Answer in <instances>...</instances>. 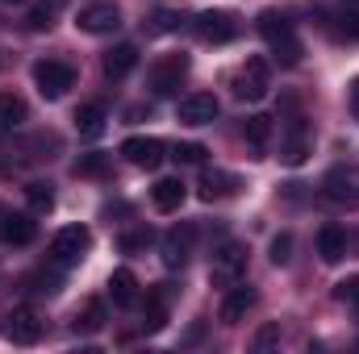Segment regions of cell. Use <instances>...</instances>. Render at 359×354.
<instances>
[{
    "label": "cell",
    "instance_id": "8992f818",
    "mask_svg": "<svg viewBox=\"0 0 359 354\" xmlns=\"http://www.w3.org/2000/svg\"><path fill=\"white\" fill-rule=\"evenodd\" d=\"M184 76H188V55H168L163 63L151 67V92L155 96H176Z\"/></svg>",
    "mask_w": 359,
    "mask_h": 354
},
{
    "label": "cell",
    "instance_id": "74e56055",
    "mask_svg": "<svg viewBox=\"0 0 359 354\" xmlns=\"http://www.w3.org/2000/svg\"><path fill=\"white\" fill-rule=\"evenodd\" d=\"M351 113H355V117H359V80H355V84H351Z\"/></svg>",
    "mask_w": 359,
    "mask_h": 354
},
{
    "label": "cell",
    "instance_id": "4316f807",
    "mask_svg": "<svg viewBox=\"0 0 359 354\" xmlns=\"http://www.w3.org/2000/svg\"><path fill=\"white\" fill-rule=\"evenodd\" d=\"M72 330H76V334H96V330H104V304H100V300H84V309L76 313Z\"/></svg>",
    "mask_w": 359,
    "mask_h": 354
},
{
    "label": "cell",
    "instance_id": "e575fe53",
    "mask_svg": "<svg viewBox=\"0 0 359 354\" xmlns=\"http://www.w3.org/2000/svg\"><path fill=\"white\" fill-rule=\"evenodd\" d=\"M104 171H109V159L104 155H84L76 163V176H104Z\"/></svg>",
    "mask_w": 359,
    "mask_h": 354
},
{
    "label": "cell",
    "instance_id": "8fae6325",
    "mask_svg": "<svg viewBox=\"0 0 359 354\" xmlns=\"http://www.w3.org/2000/svg\"><path fill=\"white\" fill-rule=\"evenodd\" d=\"M251 309H255V288L251 283H230V292L222 300V321L226 325H238Z\"/></svg>",
    "mask_w": 359,
    "mask_h": 354
},
{
    "label": "cell",
    "instance_id": "4dcf8cb0",
    "mask_svg": "<svg viewBox=\"0 0 359 354\" xmlns=\"http://www.w3.org/2000/svg\"><path fill=\"white\" fill-rule=\"evenodd\" d=\"M180 25H184V13L180 8H159L151 17V29H159V34H176Z\"/></svg>",
    "mask_w": 359,
    "mask_h": 354
},
{
    "label": "cell",
    "instance_id": "7a4b0ae2",
    "mask_svg": "<svg viewBox=\"0 0 359 354\" xmlns=\"http://www.w3.org/2000/svg\"><path fill=\"white\" fill-rule=\"evenodd\" d=\"M196 38H201V42H209V46L234 42V38H238V17H234V13H226V8L201 13V17H196Z\"/></svg>",
    "mask_w": 359,
    "mask_h": 354
},
{
    "label": "cell",
    "instance_id": "d6a6232c",
    "mask_svg": "<svg viewBox=\"0 0 359 354\" xmlns=\"http://www.w3.org/2000/svg\"><path fill=\"white\" fill-rule=\"evenodd\" d=\"M205 155H209V150H205L201 142H180L176 150H172L176 163H205Z\"/></svg>",
    "mask_w": 359,
    "mask_h": 354
},
{
    "label": "cell",
    "instance_id": "d590c367",
    "mask_svg": "<svg viewBox=\"0 0 359 354\" xmlns=\"http://www.w3.org/2000/svg\"><path fill=\"white\" fill-rule=\"evenodd\" d=\"M288 259H292V238H288V234L271 238V263H276V267H284Z\"/></svg>",
    "mask_w": 359,
    "mask_h": 354
},
{
    "label": "cell",
    "instance_id": "7402d4cb",
    "mask_svg": "<svg viewBox=\"0 0 359 354\" xmlns=\"http://www.w3.org/2000/svg\"><path fill=\"white\" fill-rule=\"evenodd\" d=\"M76 129H80V138H100V134H104V104H96V100H92V104H80V108H76Z\"/></svg>",
    "mask_w": 359,
    "mask_h": 354
},
{
    "label": "cell",
    "instance_id": "f1b7e54d",
    "mask_svg": "<svg viewBox=\"0 0 359 354\" xmlns=\"http://www.w3.org/2000/svg\"><path fill=\"white\" fill-rule=\"evenodd\" d=\"M330 34H334L339 42H359V8H343V13L334 17Z\"/></svg>",
    "mask_w": 359,
    "mask_h": 354
},
{
    "label": "cell",
    "instance_id": "9c48e42d",
    "mask_svg": "<svg viewBox=\"0 0 359 354\" xmlns=\"http://www.w3.org/2000/svg\"><path fill=\"white\" fill-rule=\"evenodd\" d=\"M176 117L184 125H209V121L217 117V96H213V92H188V96L180 100Z\"/></svg>",
    "mask_w": 359,
    "mask_h": 354
},
{
    "label": "cell",
    "instance_id": "83f0119b",
    "mask_svg": "<svg viewBox=\"0 0 359 354\" xmlns=\"http://www.w3.org/2000/svg\"><path fill=\"white\" fill-rule=\"evenodd\" d=\"M271 134H276V125H271V117L264 113H255V117H247V142L255 146V150H264L271 142Z\"/></svg>",
    "mask_w": 359,
    "mask_h": 354
},
{
    "label": "cell",
    "instance_id": "f546056e",
    "mask_svg": "<svg viewBox=\"0 0 359 354\" xmlns=\"http://www.w3.org/2000/svg\"><path fill=\"white\" fill-rule=\"evenodd\" d=\"M63 288V263L55 259V267H42L38 275H34V292H46V296H55Z\"/></svg>",
    "mask_w": 359,
    "mask_h": 354
},
{
    "label": "cell",
    "instance_id": "d4e9b609",
    "mask_svg": "<svg viewBox=\"0 0 359 354\" xmlns=\"http://www.w3.org/2000/svg\"><path fill=\"white\" fill-rule=\"evenodd\" d=\"M268 46H271V55H276V63H284V67H297V63H301V38H297L292 29L276 34Z\"/></svg>",
    "mask_w": 359,
    "mask_h": 354
},
{
    "label": "cell",
    "instance_id": "ba28073f",
    "mask_svg": "<svg viewBox=\"0 0 359 354\" xmlns=\"http://www.w3.org/2000/svg\"><path fill=\"white\" fill-rule=\"evenodd\" d=\"M84 34H113L117 25H121V13H117V4H109V0H96V4H84L80 8V21H76Z\"/></svg>",
    "mask_w": 359,
    "mask_h": 354
},
{
    "label": "cell",
    "instance_id": "4fadbf2b",
    "mask_svg": "<svg viewBox=\"0 0 359 354\" xmlns=\"http://www.w3.org/2000/svg\"><path fill=\"white\" fill-rule=\"evenodd\" d=\"M8 338H13L17 346H34V342L42 338L38 313H34V309H13V317H8Z\"/></svg>",
    "mask_w": 359,
    "mask_h": 354
},
{
    "label": "cell",
    "instance_id": "9a60e30c",
    "mask_svg": "<svg viewBox=\"0 0 359 354\" xmlns=\"http://www.w3.org/2000/svg\"><path fill=\"white\" fill-rule=\"evenodd\" d=\"M109 296H113L117 309H134V304H138V279H134L130 267H117V271L109 275Z\"/></svg>",
    "mask_w": 359,
    "mask_h": 354
},
{
    "label": "cell",
    "instance_id": "277c9868",
    "mask_svg": "<svg viewBox=\"0 0 359 354\" xmlns=\"http://www.w3.org/2000/svg\"><path fill=\"white\" fill-rule=\"evenodd\" d=\"M34 84H38V92H42L46 100H59L63 92L76 84V71H72L67 63H59V59H46V63L34 67Z\"/></svg>",
    "mask_w": 359,
    "mask_h": 354
},
{
    "label": "cell",
    "instance_id": "5bb4252c",
    "mask_svg": "<svg viewBox=\"0 0 359 354\" xmlns=\"http://www.w3.org/2000/svg\"><path fill=\"white\" fill-rule=\"evenodd\" d=\"M318 255H322V263H343V259H347V229H343V225H334V221H330V225H322V229H318Z\"/></svg>",
    "mask_w": 359,
    "mask_h": 354
},
{
    "label": "cell",
    "instance_id": "1f68e13d",
    "mask_svg": "<svg viewBox=\"0 0 359 354\" xmlns=\"http://www.w3.org/2000/svg\"><path fill=\"white\" fill-rule=\"evenodd\" d=\"M151 242H155V234H151L147 225H142V229H130V234H121V250H126V255H134V250H147Z\"/></svg>",
    "mask_w": 359,
    "mask_h": 354
},
{
    "label": "cell",
    "instance_id": "52a82bcc",
    "mask_svg": "<svg viewBox=\"0 0 359 354\" xmlns=\"http://www.w3.org/2000/svg\"><path fill=\"white\" fill-rule=\"evenodd\" d=\"M163 150H168V146H163L159 138H126V142H121L126 163H134V167H142V171H159V163L168 159Z\"/></svg>",
    "mask_w": 359,
    "mask_h": 354
},
{
    "label": "cell",
    "instance_id": "2e32d148",
    "mask_svg": "<svg viewBox=\"0 0 359 354\" xmlns=\"http://www.w3.org/2000/svg\"><path fill=\"white\" fill-rule=\"evenodd\" d=\"M326 196H330V200H359V171L334 167V171L326 176Z\"/></svg>",
    "mask_w": 359,
    "mask_h": 354
},
{
    "label": "cell",
    "instance_id": "5b68a950",
    "mask_svg": "<svg viewBox=\"0 0 359 354\" xmlns=\"http://www.w3.org/2000/svg\"><path fill=\"white\" fill-rule=\"evenodd\" d=\"M268 63L264 59H247L238 71H234V96L238 100H264L268 96Z\"/></svg>",
    "mask_w": 359,
    "mask_h": 354
},
{
    "label": "cell",
    "instance_id": "6da1fadb",
    "mask_svg": "<svg viewBox=\"0 0 359 354\" xmlns=\"http://www.w3.org/2000/svg\"><path fill=\"white\" fill-rule=\"evenodd\" d=\"M243 275H247V246H243V242H226V246L213 250L209 279H213L217 288H230V283H238Z\"/></svg>",
    "mask_w": 359,
    "mask_h": 354
},
{
    "label": "cell",
    "instance_id": "d6986e66",
    "mask_svg": "<svg viewBox=\"0 0 359 354\" xmlns=\"http://www.w3.org/2000/svg\"><path fill=\"white\" fill-rule=\"evenodd\" d=\"M305 155H309V134H305V121L297 117V121H292V134H288V142H284V150H280V159H284L288 167H301Z\"/></svg>",
    "mask_w": 359,
    "mask_h": 354
},
{
    "label": "cell",
    "instance_id": "30bf717a",
    "mask_svg": "<svg viewBox=\"0 0 359 354\" xmlns=\"http://www.w3.org/2000/svg\"><path fill=\"white\" fill-rule=\"evenodd\" d=\"M34 234H38L34 213H4V217H0V242H4V246H29Z\"/></svg>",
    "mask_w": 359,
    "mask_h": 354
},
{
    "label": "cell",
    "instance_id": "7c38bea8",
    "mask_svg": "<svg viewBox=\"0 0 359 354\" xmlns=\"http://www.w3.org/2000/svg\"><path fill=\"white\" fill-rule=\"evenodd\" d=\"M192 238H196L192 225H180V229H172V234H163V267L180 271V267L188 263V255H192Z\"/></svg>",
    "mask_w": 359,
    "mask_h": 354
},
{
    "label": "cell",
    "instance_id": "44dd1931",
    "mask_svg": "<svg viewBox=\"0 0 359 354\" xmlns=\"http://www.w3.org/2000/svg\"><path fill=\"white\" fill-rule=\"evenodd\" d=\"M184 196H188V192H184L180 179H159V183L151 187V200H155L159 213H176L180 204H184Z\"/></svg>",
    "mask_w": 359,
    "mask_h": 354
},
{
    "label": "cell",
    "instance_id": "ffe728a7",
    "mask_svg": "<svg viewBox=\"0 0 359 354\" xmlns=\"http://www.w3.org/2000/svg\"><path fill=\"white\" fill-rule=\"evenodd\" d=\"M21 121H25V100L17 92H0V138L21 129Z\"/></svg>",
    "mask_w": 359,
    "mask_h": 354
},
{
    "label": "cell",
    "instance_id": "ab89813d",
    "mask_svg": "<svg viewBox=\"0 0 359 354\" xmlns=\"http://www.w3.org/2000/svg\"><path fill=\"white\" fill-rule=\"evenodd\" d=\"M347 4H359V0H347Z\"/></svg>",
    "mask_w": 359,
    "mask_h": 354
},
{
    "label": "cell",
    "instance_id": "484cf974",
    "mask_svg": "<svg viewBox=\"0 0 359 354\" xmlns=\"http://www.w3.org/2000/svg\"><path fill=\"white\" fill-rule=\"evenodd\" d=\"M25 200H29V213H50L55 208V183L50 179L25 183Z\"/></svg>",
    "mask_w": 359,
    "mask_h": 354
},
{
    "label": "cell",
    "instance_id": "836d02e7",
    "mask_svg": "<svg viewBox=\"0 0 359 354\" xmlns=\"http://www.w3.org/2000/svg\"><path fill=\"white\" fill-rule=\"evenodd\" d=\"M334 296L347 304V309H355L359 313V275H351V279H343L339 288H334Z\"/></svg>",
    "mask_w": 359,
    "mask_h": 354
},
{
    "label": "cell",
    "instance_id": "603a6c76",
    "mask_svg": "<svg viewBox=\"0 0 359 354\" xmlns=\"http://www.w3.org/2000/svg\"><path fill=\"white\" fill-rule=\"evenodd\" d=\"M238 192V179L226 176V171H205L201 176V200H222V196H234Z\"/></svg>",
    "mask_w": 359,
    "mask_h": 354
},
{
    "label": "cell",
    "instance_id": "cb8c5ba5",
    "mask_svg": "<svg viewBox=\"0 0 359 354\" xmlns=\"http://www.w3.org/2000/svg\"><path fill=\"white\" fill-rule=\"evenodd\" d=\"M63 4H67V0H38V4H34V8L25 13V25H29L34 34L50 29V25H55V17L63 13Z\"/></svg>",
    "mask_w": 359,
    "mask_h": 354
},
{
    "label": "cell",
    "instance_id": "3957f363",
    "mask_svg": "<svg viewBox=\"0 0 359 354\" xmlns=\"http://www.w3.org/2000/svg\"><path fill=\"white\" fill-rule=\"evenodd\" d=\"M88 246H92V229H88V225H67V229H59V234H55L50 255H55L63 267H72V263H80V259L88 255Z\"/></svg>",
    "mask_w": 359,
    "mask_h": 354
},
{
    "label": "cell",
    "instance_id": "8d00e7d4",
    "mask_svg": "<svg viewBox=\"0 0 359 354\" xmlns=\"http://www.w3.org/2000/svg\"><path fill=\"white\" fill-rule=\"evenodd\" d=\"M276 342H280V325H276V321H271V325H264V330L255 334V351H271Z\"/></svg>",
    "mask_w": 359,
    "mask_h": 354
},
{
    "label": "cell",
    "instance_id": "ac0fdd59",
    "mask_svg": "<svg viewBox=\"0 0 359 354\" xmlns=\"http://www.w3.org/2000/svg\"><path fill=\"white\" fill-rule=\"evenodd\" d=\"M163 325H168V288H155L147 296V304H142V330L159 334Z\"/></svg>",
    "mask_w": 359,
    "mask_h": 354
},
{
    "label": "cell",
    "instance_id": "e0dca14e",
    "mask_svg": "<svg viewBox=\"0 0 359 354\" xmlns=\"http://www.w3.org/2000/svg\"><path fill=\"white\" fill-rule=\"evenodd\" d=\"M134 67H138V50H134L130 42H121V46H113V50L104 55V76H109V80H126Z\"/></svg>",
    "mask_w": 359,
    "mask_h": 354
},
{
    "label": "cell",
    "instance_id": "f35d334b",
    "mask_svg": "<svg viewBox=\"0 0 359 354\" xmlns=\"http://www.w3.org/2000/svg\"><path fill=\"white\" fill-rule=\"evenodd\" d=\"M0 4H21V0H0Z\"/></svg>",
    "mask_w": 359,
    "mask_h": 354
}]
</instances>
